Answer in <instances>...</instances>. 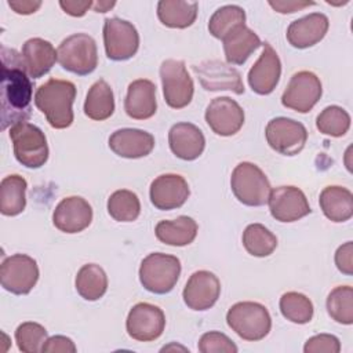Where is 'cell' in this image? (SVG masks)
Instances as JSON below:
<instances>
[{
	"mask_svg": "<svg viewBox=\"0 0 353 353\" xmlns=\"http://www.w3.org/2000/svg\"><path fill=\"white\" fill-rule=\"evenodd\" d=\"M1 130L12 127L21 121H28L30 116V102L33 99V85L26 73L22 55L14 48L1 46Z\"/></svg>",
	"mask_w": 353,
	"mask_h": 353,
	"instance_id": "6da1fadb",
	"label": "cell"
},
{
	"mask_svg": "<svg viewBox=\"0 0 353 353\" xmlns=\"http://www.w3.org/2000/svg\"><path fill=\"white\" fill-rule=\"evenodd\" d=\"M76 85L69 80L50 79L34 92V105L52 128L63 130L73 123Z\"/></svg>",
	"mask_w": 353,
	"mask_h": 353,
	"instance_id": "7a4b0ae2",
	"label": "cell"
},
{
	"mask_svg": "<svg viewBox=\"0 0 353 353\" xmlns=\"http://www.w3.org/2000/svg\"><path fill=\"white\" fill-rule=\"evenodd\" d=\"M226 323L241 339L256 342L263 339L272 328V317L259 302H237L226 313Z\"/></svg>",
	"mask_w": 353,
	"mask_h": 353,
	"instance_id": "3957f363",
	"label": "cell"
},
{
	"mask_svg": "<svg viewBox=\"0 0 353 353\" xmlns=\"http://www.w3.org/2000/svg\"><path fill=\"white\" fill-rule=\"evenodd\" d=\"M181 274V261L168 254L152 252L139 266V281L145 290L153 294L170 292Z\"/></svg>",
	"mask_w": 353,
	"mask_h": 353,
	"instance_id": "277c9868",
	"label": "cell"
},
{
	"mask_svg": "<svg viewBox=\"0 0 353 353\" xmlns=\"http://www.w3.org/2000/svg\"><path fill=\"white\" fill-rule=\"evenodd\" d=\"M14 156L26 168H40L48 160V145L44 132L34 124L21 121L10 127Z\"/></svg>",
	"mask_w": 353,
	"mask_h": 353,
	"instance_id": "5b68a950",
	"label": "cell"
},
{
	"mask_svg": "<svg viewBox=\"0 0 353 353\" xmlns=\"http://www.w3.org/2000/svg\"><path fill=\"white\" fill-rule=\"evenodd\" d=\"M230 188L236 199L248 207L266 204L272 190L265 172L250 161H243L234 167L230 176Z\"/></svg>",
	"mask_w": 353,
	"mask_h": 353,
	"instance_id": "8992f818",
	"label": "cell"
},
{
	"mask_svg": "<svg viewBox=\"0 0 353 353\" xmlns=\"http://www.w3.org/2000/svg\"><path fill=\"white\" fill-rule=\"evenodd\" d=\"M57 54L59 65L77 76L92 73L98 65L97 43L87 33H74L63 39Z\"/></svg>",
	"mask_w": 353,
	"mask_h": 353,
	"instance_id": "52a82bcc",
	"label": "cell"
},
{
	"mask_svg": "<svg viewBox=\"0 0 353 353\" xmlns=\"http://www.w3.org/2000/svg\"><path fill=\"white\" fill-rule=\"evenodd\" d=\"M160 79L165 103L172 109H182L193 99V80L183 61L165 59L160 66Z\"/></svg>",
	"mask_w": 353,
	"mask_h": 353,
	"instance_id": "ba28073f",
	"label": "cell"
},
{
	"mask_svg": "<svg viewBox=\"0 0 353 353\" xmlns=\"http://www.w3.org/2000/svg\"><path fill=\"white\" fill-rule=\"evenodd\" d=\"M37 262L26 254H14L0 266L1 287L14 295L29 294L39 280Z\"/></svg>",
	"mask_w": 353,
	"mask_h": 353,
	"instance_id": "9c48e42d",
	"label": "cell"
},
{
	"mask_svg": "<svg viewBox=\"0 0 353 353\" xmlns=\"http://www.w3.org/2000/svg\"><path fill=\"white\" fill-rule=\"evenodd\" d=\"M103 46L106 57L112 61H127L139 48L137 28L121 18H106L103 22Z\"/></svg>",
	"mask_w": 353,
	"mask_h": 353,
	"instance_id": "30bf717a",
	"label": "cell"
},
{
	"mask_svg": "<svg viewBox=\"0 0 353 353\" xmlns=\"http://www.w3.org/2000/svg\"><path fill=\"white\" fill-rule=\"evenodd\" d=\"M321 94L323 87L320 79L313 72L301 70L290 79L281 95V103L284 108L298 113H307L320 101Z\"/></svg>",
	"mask_w": 353,
	"mask_h": 353,
	"instance_id": "8fae6325",
	"label": "cell"
},
{
	"mask_svg": "<svg viewBox=\"0 0 353 353\" xmlns=\"http://www.w3.org/2000/svg\"><path fill=\"white\" fill-rule=\"evenodd\" d=\"M265 137L269 146L280 154L295 156L298 154L307 141L306 127L288 117L272 119L266 128Z\"/></svg>",
	"mask_w": 353,
	"mask_h": 353,
	"instance_id": "7c38bea8",
	"label": "cell"
},
{
	"mask_svg": "<svg viewBox=\"0 0 353 353\" xmlns=\"http://www.w3.org/2000/svg\"><path fill=\"white\" fill-rule=\"evenodd\" d=\"M165 328L163 310L152 303L139 302L131 307L125 320L127 334L139 342H150L161 336Z\"/></svg>",
	"mask_w": 353,
	"mask_h": 353,
	"instance_id": "4fadbf2b",
	"label": "cell"
},
{
	"mask_svg": "<svg viewBox=\"0 0 353 353\" xmlns=\"http://www.w3.org/2000/svg\"><path fill=\"white\" fill-rule=\"evenodd\" d=\"M201 87L207 91H232L244 94V84L237 69L219 59L203 61L192 66Z\"/></svg>",
	"mask_w": 353,
	"mask_h": 353,
	"instance_id": "5bb4252c",
	"label": "cell"
},
{
	"mask_svg": "<svg viewBox=\"0 0 353 353\" xmlns=\"http://www.w3.org/2000/svg\"><path fill=\"white\" fill-rule=\"evenodd\" d=\"M268 205L272 216L279 222H295L312 212L305 193L292 185L272 189Z\"/></svg>",
	"mask_w": 353,
	"mask_h": 353,
	"instance_id": "9a60e30c",
	"label": "cell"
},
{
	"mask_svg": "<svg viewBox=\"0 0 353 353\" xmlns=\"http://www.w3.org/2000/svg\"><path fill=\"white\" fill-rule=\"evenodd\" d=\"M205 123L221 137H232L244 124L243 108L229 97L214 98L205 109Z\"/></svg>",
	"mask_w": 353,
	"mask_h": 353,
	"instance_id": "2e32d148",
	"label": "cell"
},
{
	"mask_svg": "<svg viewBox=\"0 0 353 353\" xmlns=\"http://www.w3.org/2000/svg\"><path fill=\"white\" fill-rule=\"evenodd\" d=\"M219 294V279L212 272L197 270L188 279L182 291V298L189 309L201 312L212 307L218 301Z\"/></svg>",
	"mask_w": 353,
	"mask_h": 353,
	"instance_id": "e0dca14e",
	"label": "cell"
},
{
	"mask_svg": "<svg viewBox=\"0 0 353 353\" xmlns=\"http://www.w3.org/2000/svg\"><path fill=\"white\" fill-rule=\"evenodd\" d=\"M190 194L186 179L178 174H161L156 176L149 189L152 204L161 211L182 207Z\"/></svg>",
	"mask_w": 353,
	"mask_h": 353,
	"instance_id": "ac0fdd59",
	"label": "cell"
},
{
	"mask_svg": "<svg viewBox=\"0 0 353 353\" xmlns=\"http://www.w3.org/2000/svg\"><path fill=\"white\" fill-rule=\"evenodd\" d=\"M92 221L91 204L80 196H69L62 199L54 212L52 223L63 233H79L90 226Z\"/></svg>",
	"mask_w": 353,
	"mask_h": 353,
	"instance_id": "d6986e66",
	"label": "cell"
},
{
	"mask_svg": "<svg viewBox=\"0 0 353 353\" xmlns=\"http://www.w3.org/2000/svg\"><path fill=\"white\" fill-rule=\"evenodd\" d=\"M262 54L248 72V84L259 95L273 92L281 76V62L276 50L268 43H262Z\"/></svg>",
	"mask_w": 353,
	"mask_h": 353,
	"instance_id": "ffe728a7",
	"label": "cell"
},
{
	"mask_svg": "<svg viewBox=\"0 0 353 353\" xmlns=\"http://www.w3.org/2000/svg\"><path fill=\"white\" fill-rule=\"evenodd\" d=\"M328 28L330 21L325 14L312 12L292 21L287 28L285 37L292 47L303 50L321 41L327 34Z\"/></svg>",
	"mask_w": 353,
	"mask_h": 353,
	"instance_id": "44dd1931",
	"label": "cell"
},
{
	"mask_svg": "<svg viewBox=\"0 0 353 353\" xmlns=\"http://www.w3.org/2000/svg\"><path fill=\"white\" fill-rule=\"evenodd\" d=\"M171 152L181 160L192 161L199 159L205 148L203 131L192 123H176L168 131Z\"/></svg>",
	"mask_w": 353,
	"mask_h": 353,
	"instance_id": "7402d4cb",
	"label": "cell"
},
{
	"mask_svg": "<svg viewBox=\"0 0 353 353\" xmlns=\"http://www.w3.org/2000/svg\"><path fill=\"white\" fill-rule=\"evenodd\" d=\"M110 150L124 159H141L154 148V137L139 128H121L109 137Z\"/></svg>",
	"mask_w": 353,
	"mask_h": 353,
	"instance_id": "603a6c76",
	"label": "cell"
},
{
	"mask_svg": "<svg viewBox=\"0 0 353 353\" xmlns=\"http://www.w3.org/2000/svg\"><path fill=\"white\" fill-rule=\"evenodd\" d=\"M21 55L30 79H40L47 74L58 61V54L54 46L41 37L26 40L22 46Z\"/></svg>",
	"mask_w": 353,
	"mask_h": 353,
	"instance_id": "cb8c5ba5",
	"label": "cell"
},
{
	"mask_svg": "<svg viewBox=\"0 0 353 353\" xmlns=\"http://www.w3.org/2000/svg\"><path fill=\"white\" fill-rule=\"evenodd\" d=\"M124 110L134 120H146L157 110L156 85L148 79H138L130 83L124 99Z\"/></svg>",
	"mask_w": 353,
	"mask_h": 353,
	"instance_id": "d4e9b609",
	"label": "cell"
},
{
	"mask_svg": "<svg viewBox=\"0 0 353 353\" xmlns=\"http://www.w3.org/2000/svg\"><path fill=\"white\" fill-rule=\"evenodd\" d=\"M225 58L229 65H243L248 57L262 46L259 36L245 25L239 26L223 40Z\"/></svg>",
	"mask_w": 353,
	"mask_h": 353,
	"instance_id": "484cf974",
	"label": "cell"
},
{
	"mask_svg": "<svg viewBox=\"0 0 353 353\" xmlns=\"http://www.w3.org/2000/svg\"><path fill=\"white\" fill-rule=\"evenodd\" d=\"M319 204L332 222H346L353 216V194L347 188L331 185L321 190Z\"/></svg>",
	"mask_w": 353,
	"mask_h": 353,
	"instance_id": "4316f807",
	"label": "cell"
},
{
	"mask_svg": "<svg viewBox=\"0 0 353 353\" xmlns=\"http://www.w3.org/2000/svg\"><path fill=\"white\" fill-rule=\"evenodd\" d=\"M197 230L199 226L193 218L181 215L172 221H160L154 228V234L159 241L167 245L183 247L193 243Z\"/></svg>",
	"mask_w": 353,
	"mask_h": 353,
	"instance_id": "83f0119b",
	"label": "cell"
},
{
	"mask_svg": "<svg viewBox=\"0 0 353 353\" xmlns=\"http://www.w3.org/2000/svg\"><path fill=\"white\" fill-rule=\"evenodd\" d=\"M199 4L185 0H160L157 3L159 21L172 29H185L193 25L197 18Z\"/></svg>",
	"mask_w": 353,
	"mask_h": 353,
	"instance_id": "f1b7e54d",
	"label": "cell"
},
{
	"mask_svg": "<svg viewBox=\"0 0 353 353\" xmlns=\"http://www.w3.org/2000/svg\"><path fill=\"white\" fill-rule=\"evenodd\" d=\"M26 179L18 174L3 178L0 183V212L6 216L19 215L26 207Z\"/></svg>",
	"mask_w": 353,
	"mask_h": 353,
	"instance_id": "f546056e",
	"label": "cell"
},
{
	"mask_svg": "<svg viewBox=\"0 0 353 353\" xmlns=\"http://www.w3.org/2000/svg\"><path fill=\"white\" fill-rule=\"evenodd\" d=\"M114 112V95L110 85L103 80H97L88 90L84 101V114L95 121L109 119Z\"/></svg>",
	"mask_w": 353,
	"mask_h": 353,
	"instance_id": "4dcf8cb0",
	"label": "cell"
},
{
	"mask_svg": "<svg viewBox=\"0 0 353 353\" xmlns=\"http://www.w3.org/2000/svg\"><path fill=\"white\" fill-rule=\"evenodd\" d=\"M77 294L85 301H98L108 290V276L97 263L83 265L74 280Z\"/></svg>",
	"mask_w": 353,
	"mask_h": 353,
	"instance_id": "1f68e13d",
	"label": "cell"
},
{
	"mask_svg": "<svg viewBox=\"0 0 353 353\" xmlns=\"http://www.w3.org/2000/svg\"><path fill=\"white\" fill-rule=\"evenodd\" d=\"M245 25V11L236 4L219 7L208 21L210 33L219 40H223L239 26Z\"/></svg>",
	"mask_w": 353,
	"mask_h": 353,
	"instance_id": "d6a6232c",
	"label": "cell"
},
{
	"mask_svg": "<svg viewBox=\"0 0 353 353\" xmlns=\"http://www.w3.org/2000/svg\"><path fill=\"white\" fill-rule=\"evenodd\" d=\"M243 245L252 256H269L277 247V237L263 225L251 223L243 232Z\"/></svg>",
	"mask_w": 353,
	"mask_h": 353,
	"instance_id": "836d02e7",
	"label": "cell"
},
{
	"mask_svg": "<svg viewBox=\"0 0 353 353\" xmlns=\"http://www.w3.org/2000/svg\"><path fill=\"white\" fill-rule=\"evenodd\" d=\"M108 212L117 222H132L141 214V201L134 192L119 189L108 199Z\"/></svg>",
	"mask_w": 353,
	"mask_h": 353,
	"instance_id": "e575fe53",
	"label": "cell"
},
{
	"mask_svg": "<svg viewBox=\"0 0 353 353\" xmlns=\"http://www.w3.org/2000/svg\"><path fill=\"white\" fill-rule=\"evenodd\" d=\"M280 312L291 323L306 324L313 319L314 307L312 301L296 291H288L280 298Z\"/></svg>",
	"mask_w": 353,
	"mask_h": 353,
	"instance_id": "d590c367",
	"label": "cell"
},
{
	"mask_svg": "<svg viewBox=\"0 0 353 353\" xmlns=\"http://www.w3.org/2000/svg\"><path fill=\"white\" fill-rule=\"evenodd\" d=\"M325 306L332 320L350 325L353 323V288L350 285L335 287L328 294Z\"/></svg>",
	"mask_w": 353,
	"mask_h": 353,
	"instance_id": "8d00e7d4",
	"label": "cell"
},
{
	"mask_svg": "<svg viewBox=\"0 0 353 353\" xmlns=\"http://www.w3.org/2000/svg\"><path fill=\"white\" fill-rule=\"evenodd\" d=\"M316 127L321 134L339 138L349 131L350 116L343 108L338 105H331L324 108L319 113L316 119Z\"/></svg>",
	"mask_w": 353,
	"mask_h": 353,
	"instance_id": "74e56055",
	"label": "cell"
},
{
	"mask_svg": "<svg viewBox=\"0 0 353 353\" xmlns=\"http://www.w3.org/2000/svg\"><path fill=\"white\" fill-rule=\"evenodd\" d=\"M48 339L47 330L33 321L22 323L15 330V342L21 352L25 353H37L41 352L43 345Z\"/></svg>",
	"mask_w": 353,
	"mask_h": 353,
	"instance_id": "f35d334b",
	"label": "cell"
},
{
	"mask_svg": "<svg viewBox=\"0 0 353 353\" xmlns=\"http://www.w3.org/2000/svg\"><path fill=\"white\" fill-rule=\"evenodd\" d=\"M201 353H237V346L233 341L219 332V331H210L201 335L197 345Z\"/></svg>",
	"mask_w": 353,
	"mask_h": 353,
	"instance_id": "ab89813d",
	"label": "cell"
},
{
	"mask_svg": "<svg viewBox=\"0 0 353 353\" xmlns=\"http://www.w3.org/2000/svg\"><path fill=\"white\" fill-rule=\"evenodd\" d=\"M341 350V342L335 335L319 334L309 338L303 346L305 353H338Z\"/></svg>",
	"mask_w": 353,
	"mask_h": 353,
	"instance_id": "60d3db41",
	"label": "cell"
},
{
	"mask_svg": "<svg viewBox=\"0 0 353 353\" xmlns=\"http://www.w3.org/2000/svg\"><path fill=\"white\" fill-rule=\"evenodd\" d=\"M335 265L339 272L346 276L353 274V243L346 241L339 245L335 252Z\"/></svg>",
	"mask_w": 353,
	"mask_h": 353,
	"instance_id": "b9f144b4",
	"label": "cell"
},
{
	"mask_svg": "<svg viewBox=\"0 0 353 353\" xmlns=\"http://www.w3.org/2000/svg\"><path fill=\"white\" fill-rule=\"evenodd\" d=\"M77 350L74 342L65 335L50 336L43 345V353H74Z\"/></svg>",
	"mask_w": 353,
	"mask_h": 353,
	"instance_id": "7bdbcfd3",
	"label": "cell"
},
{
	"mask_svg": "<svg viewBox=\"0 0 353 353\" xmlns=\"http://www.w3.org/2000/svg\"><path fill=\"white\" fill-rule=\"evenodd\" d=\"M268 4L277 12L280 14H292V12H296V11H301L306 7H310V6H314L316 3L314 1H299V0H269Z\"/></svg>",
	"mask_w": 353,
	"mask_h": 353,
	"instance_id": "ee69618b",
	"label": "cell"
},
{
	"mask_svg": "<svg viewBox=\"0 0 353 353\" xmlns=\"http://www.w3.org/2000/svg\"><path fill=\"white\" fill-rule=\"evenodd\" d=\"M94 1L87 0V1H81V0H61L59 1V7L69 15L72 17H83L85 15V12L92 8Z\"/></svg>",
	"mask_w": 353,
	"mask_h": 353,
	"instance_id": "f6af8a7d",
	"label": "cell"
},
{
	"mask_svg": "<svg viewBox=\"0 0 353 353\" xmlns=\"http://www.w3.org/2000/svg\"><path fill=\"white\" fill-rule=\"evenodd\" d=\"M7 4L21 15H29L36 12L41 7V1L36 0H8Z\"/></svg>",
	"mask_w": 353,
	"mask_h": 353,
	"instance_id": "bcb514c9",
	"label": "cell"
},
{
	"mask_svg": "<svg viewBox=\"0 0 353 353\" xmlns=\"http://www.w3.org/2000/svg\"><path fill=\"white\" fill-rule=\"evenodd\" d=\"M114 4H116V1H94V4H92V10L95 11V12H106V11H109L112 7H114Z\"/></svg>",
	"mask_w": 353,
	"mask_h": 353,
	"instance_id": "7dc6e473",
	"label": "cell"
}]
</instances>
